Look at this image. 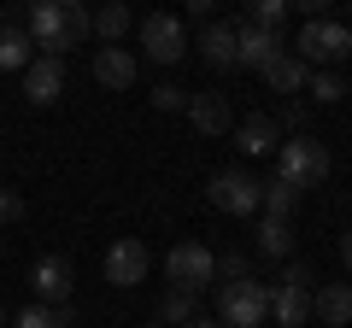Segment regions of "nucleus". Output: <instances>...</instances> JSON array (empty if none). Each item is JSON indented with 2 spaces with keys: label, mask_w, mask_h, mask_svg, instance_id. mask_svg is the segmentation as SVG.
I'll return each instance as SVG.
<instances>
[{
  "label": "nucleus",
  "mask_w": 352,
  "mask_h": 328,
  "mask_svg": "<svg viewBox=\"0 0 352 328\" xmlns=\"http://www.w3.org/2000/svg\"><path fill=\"white\" fill-rule=\"evenodd\" d=\"M88 6H76V0H36L24 18L30 41H36L41 59H65V47H82L88 41Z\"/></svg>",
  "instance_id": "obj_1"
},
{
  "label": "nucleus",
  "mask_w": 352,
  "mask_h": 328,
  "mask_svg": "<svg viewBox=\"0 0 352 328\" xmlns=\"http://www.w3.org/2000/svg\"><path fill=\"white\" fill-rule=\"evenodd\" d=\"M241 24H258V30H276V36H282V24H288V0H252Z\"/></svg>",
  "instance_id": "obj_25"
},
{
  "label": "nucleus",
  "mask_w": 352,
  "mask_h": 328,
  "mask_svg": "<svg viewBox=\"0 0 352 328\" xmlns=\"http://www.w3.org/2000/svg\"><path fill=\"white\" fill-rule=\"evenodd\" d=\"M18 217H24V200L12 188H0V223H18Z\"/></svg>",
  "instance_id": "obj_29"
},
{
  "label": "nucleus",
  "mask_w": 352,
  "mask_h": 328,
  "mask_svg": "<svg viewBox=\"0 0 352 328\" xmlns=\"http://www.w3.org/2000/svg\"><path fill=\"white\" fill-rule=\"evenodd\" d=\"M305 89H311V100H323V106H335L340 94H346V82H340L335 71H311V82H305Z\"/></svg>",
  "instance_id": "obj_26"
},
{
  "label": "nucleus",
  "mask_w": 352,
  "mask_h": 328,
  "mask_svg": "<svg viewBox=\"0 0 352 328\" xmlns=\"http://www.w3.org/2000/svg\"><path fill=\"white\" fill-rule=\"evenodd\" d=\"M30 288H36V305H65L71 299V264L65 258H36V270H30Z\"/></svg>",
  "instance_id": "obj_12"
},
{
  "label": "nucleus",
  "mask_w": 352,
  "mask_h": 328,
  "mask_svg": "<svg viewBox=\"0 0 352 328\" xmlns=\"http://www.w3.org/2000/svg\"><path fill=\"white\" fill-rule=\"evenodd\" d=\"M258 253L264 258H288L294 253V223H282V217H258Z\"/></svg>",
  "instance_id": "obj_21"
},
{
  "label": "nucleus",
  "mask_w": 352,
  "mask_h": 328,
  "mask_svg": "<svg viewBox=\"0 0 352 328\" xmlns=\"http://www.w3.org/2000/svg\"><path fill=\"white\" fill-rule=\"evenodd\" d=\"M264 82H270V89H276V94H288V100H294V94H305V82H311V65H305L300 59V53H282V59H270V65H264Z\"/></svg>",
  "instance_id": "obj_15"
},
{
  "label": "nucleus",
  "mask_w": 352,
  "mask_h": 328,
  "mask_svg": "<svg viewBox=\"0 0 352 328\" xmlns=\"http://www.w3.org/2000/svg\"><path fill=\"white\" fill-rule=\"evenodd\" d=\"M270 316H276V328H305V316H311V270L305 264H288L270 281Z\"/></svg>",
  "instance_id": "obj_5"
},
{
  "label": "nucleus",
  "mask_w": 352,
  "mask_h": 328,
  "mask_svg": "<svg viewBox=\"0 0 352 328\" xmlns=\"http://www.w3.org/2000/svg\"><path fill=\"white\" fill-rule=\"evenodd\" d=\"M206 200H212L223 217H258V205H264V182L247 176V170H217V176L206 182Z\"/></svg>",
  "instance_id": "obj_6"
},
{
  "label": "nucleus",
  "mask_w": 352,
  "mask_h": 328,
  "mask_svg": "<svg viewBox=\"0 0 352 328\" xmlns=\"http://www.w3.org/2000/svg\"><path fill=\"white\" fill-rule=\"evenodd\" d=\"M0 328H12V316H6V305H0Z\"/></svg>",
  "instance_id": "obj_32"
},
{
  "label": "nucleus",
  "mask_w": 352,
  "mask_h": 328,
  "mask_svg": "<svg viewBox=\"0 0 352 328\" xmlns=\"http://www.w3.org/2000/svg\"><path fill=\"white\" fill-rule=\"evenodd\" d=\"M141 328H164V323H141Z\"/></svg>",
  "instance_id": "obj_33"
},
{
  "label": "nucleus",
  "mask_w": 352,
  "mask_h": 328,
  "mask_svg": "<svg viewBox=\"0 0 352 328\" xmlns=\"http://www.w3.org/2000/svg\"><path fill=\"white\" fill-rule=\"evenodd\" d=\"M194 316H200V299H194V293L170 288V293L159 299V323H164V328H182V323H194Z\"/></svg>",
  "instance_id": "obj_22"
},
{
  "label": "nucleus",
  "mask_w": 352,
  "mask_h": 328,
  "mask_svg": "<svg viewBox=\"0 0 352 328\" xmlns=\"http://www.w3.org/2000/svg\"><path fill=\"white\" fill-rule=\"evenodd\" d=\"M294 53H300L305 65H317V71H335L340 59H352V24H340V18H311V24L300 30V41H294Z\"/></svg>",
  "instance_id": "obj_3"
},
{
  "label": "nucleus",
  "mask_w": 352,
  "mask_h": 328,
  "mask_svg": "<svg viewBox=\"0 0 352 328\" xmlns=\"http://www.w3.org/2000/svg\"><path fill=\"white\" fill-rule=\"evenodd\" d=\"M200 59L212 71H235V24H206L200 30Z\"/></svg>",
  "instance_id": "obj_18"
},
{
  "label": "nucleus",
  "mask_w": 352,
  "mask_h": 328,
  "mask_svg": "<svg viewBox=\"0 0 352 328\" xmlns=\"http://www.w3.org/2000/svg\"><path fill=\"white\" fill-rule=\"evenodd\" d=\"M135 76H141V65L129 47H94V82L100 89H129Z\"/></svg>",
  "instance_id": "obj_13"
},
{
  "label": "nucleus",
  "mask_w": 352,
  "mask_h": 328,
  "mask_svg": "<svg viewBox=\"0 0 352 328\" xmlns=\"http://www.w3.org/2000/svg\"><path fill=\"white\" fill-rule=\"evenodd\" d=\"M182 328H223L217 316H194V323H182Z\"/></svg>",
  "instance_id": "obj_31"
},
{
  "label": "nucleus",
  "mask_w": 352,
  "mask_h": 328,
  "mask_svg": "<svg viewBox=\"0 0 352 328\" xmlns=\"http://www.w3.org/2000/svg\"><path fill=\"white\" fill-rule=\"evenodd\" d=\"M217 281H252L247 253H223V258H217Z\"/></svg>",
  "instance_id": "obj_27"
},
{
  "label": "nucleus",
  "mask_w": 352,
  "mask_h": 328,
  "mask_svg": "<svg viewBox=\"0 0 352 328\" xmlns=\"http://www.w3.org/2000/svg\"><path fill=\"white\" fill-rule=\"evenodd\" d=\"M323 176H329V147H323V141L294 135V141H282V147H276V182H288L294 194L317 188Z\"/></svg>",
  "instance_id": "obj_2"
},
{
  "label": "nucleus",
  "mask_w": 352,
  "mask_h": 328,
  "mask_svg": "<svg viewBox=\"0 0 352 328\" xmlns=\"http://www.w3.org/2000/svg\"><path fill=\"white\" fill-rule=\"evenodd\" d=\"M288 53V41L276 36V30H258V24H235V65H247V71H264L270 59H282Z\"/></svg>",
  "instance_id": "obj_10"
},
{
  "label": "nucleus",
  "mask_w": 352,
  "mask_h": 328,
  "mask_svg": "<svg viewBox=\"0 0 352 328\" xmlns=\"http://www.w3.org/2000/svg\"><path fill=\"white\" fill-rule=\"evenodd\" d=\"M153 106H159V112H182V106H188V89H176V82H159V89H153Z\"/></svg>",
  "instance_id": "obj_28"
},
{
  "label": "nucleus",
  "mask_w": 352,
  "mask_h": 328,
  "mask_svg": "<svg viewBox=\"0 0 352 328\" xmlns=\"http://www.w3.org/2000/svg\"><path fill=\"white\" fill-rule=\"evenodd\" d=\"M36 65V41L24 24H0V71H30Z\"/></svg>",
  "instance_id": "obj_19"
},
{
  "label": "nucleus",
  "mask_w": 352,
  "mask_h": 328,
  "mask_svg": "<svg viewBox=\"0 0 352 328\" xmlns=\"http://www.w3.org/2000/svg\"><path fill=\"white\" fill-rule=\"evenodd\" d=\"M235 147L247 152V159H258V152H276V147H282V141H276V124H270L264 112L241 117V124H235Z\"/></svg>",
  "instance_id": "obj_17"
},
{
  "label": "nucleus",
  "mask_w": 352,
  "mask_h": 328,
  "mask_svg": "<svg viewBox=\"0 0 352 328\" xmlns=\"http://www.w3.org/2000/svg\"><path fill=\"white\" fill-rule=\"evenodd\" d=\"M59 94H65V59H41L36 53V65L24 71V100L30 106H59Z\"/></svg>",
  "instance_id": "obj_11"
},
{
  "label": "nucleus",
  "mask_w": 352,
  "mask_h": 328,
  "mask_svg": "<svg viewBox=\"0 0 352 328\" xmlns=\"http://www.w3.org/2000/svg\"><path fill=\"white\" fill-rule=\"evenodd\" d=\"M182 112H188V124L200 129V135H229V129H235L223 94H188V106H182Z\"/></svg>",
  "instance_id": "obj_14"
},
{
  "label": "nucleus",
  "mask_w": 352,
  "mask_h": 328,
  "mask_svg": "<svg viewBox=\"0 0 352 328\" xmlns=\"http://www.w3.org/2000/svg\"><path fill=\"white\" fill-rule=\"evenodd\" d=\"M129 30H135V18H129V6H100V12L88 18V36H100V47H118V41L129 36Z\"/></svg>",
  "instance_id": "obj_20"
},
{
  "label": "nucleus",
  "mask_w": 352,
  "mask_h": 328,
  "mask_svg": "<svg viewBox=\"0 0 352 328\" xmlns=\"http://www.w3.org/2000/svg\"><path fill=\"white\" fill-rule=\"evenodd\" d=\"M270 316V288L264 281H223L217 288V323L223 328H258Z\"/></svg>",
  "instance_id": "obj_4"
},
{
  "label": "nucleus",
  "mask_w": 352,
  "mask_h": 328,
  "mask_svg": "<svg viewBox=\"0 0 352 328\" xmlns=\"http://www.w3.org/2000/svg\"><path fill=\"white\" fill-rule=\"evenodd\" d=\"M71 323V305H24L12 316V328H65Z\"/></svg>",
  "instance_id": "obj_23"
},
{
  "label": "nucleus",
  "mask_w": 352,
  "mask_h": 328,
  "mask_svg": "<svg viewBox=\"0 0 352 328\" xmlns=\"http://www.w3.org/2000/svg\"><path fill=\"white\" fill-rule=\"evenodd\" d=\"M164 276H170V288L200 293L206 281H217V253H212V246H200V240H176L170 258H164Z\"/></svg>",
  "instance_id": "obj_7"
},
{
  "label": "nucleus",
  "mask_w": 352,
  "mask_h": 328,
  "mask_svg": "<svg viewBox=\"0 0 352 328\" xmlns=\"http://www.w3.org/2000/svg\"><path fill=\"white\" fill-rule=\"evenodd\" d=\"M141 47H147V59L153 65H176L182 53H188V30L176 24L170 12H153V18H141Z\"/></svg>",
  "instance_id": "obj_9"
},
{
  "label": "nucleus",
  "mask_w": 352,
  "mask_h": 328,
  "mask_svg": "<svg viewBox=\"0 0 352 328\" xmlns=\"http://www.w3.org/2000/svg\"><path fill=\"white\" fill-rule=\"evenodd\" d=\"M100 270H106V281H112V288H141V281H147V270H153L147 240H135V235L112 240V246H106V258H100Z\"/></svg>",
  "instance_id": "obj_8"
},
{
  "label": "nucleus",
  "mask_w": 352,
  "mask_h": 328,
  "mask_svg": "<svg viewBox=\"0 0 352 328\" xmlns=\"http://www.w3.org/2000/svg\"><path fill=\"white\" fill-rule=\"evenodd\" d=\"M340 264L352 270V229H346V235H340Z\"/></svg>",
  "instance_id": "obj_30"
},
{
  "label": "nucleus",
  "mask_w": 352,
  "mask_h": 328,
  "mask_svg": "<svg viewBox=\"0 0 352 328\" xmlns=\"http://www.w3.org/2000/svg\"><path fill=\"white\" fill-rule=\"evenodd\" d=\"M311 316H323L329 328H352V288L346 281H329L311 293Z\"/></svg>",
  "instance_id": "obj_16"
},
{
  "label": "nucleus",
  "mask_w": 352,
  "mask_h": 328,
  "mask_svg": "<svg viewBox=\"0 0 352 328\" xmlns=\"http://www.w3.org/2000/svg\"><path fill=\"white\" fill-rule=\"evenodd\" d=\"M294 205H300V194H294L288 182H264V205H258V217H282V223H288Z\"/></svg>",
  "instance_id": "obj_24"
}]
</instances>
